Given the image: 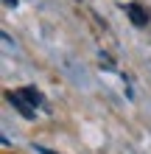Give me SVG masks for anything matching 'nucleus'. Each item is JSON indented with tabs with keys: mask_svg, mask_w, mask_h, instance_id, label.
<instances>
[{
	"mask_svg": "<svg viewBox=\"0 0 151 154\" xmlns=\"http://www.w3.org/2000/svg\"><path fill=\"white\" fill-rule=\"evenodd\" d=\"M6 98H8V104H11L14 109L25 118V121H34V118H37V109H34V106H31L28 101H25V98H23L20 93H14V90H11V93H6Z\"/></svg>",
	"mask_w": 151,
	"mask_h": 154,
	"instance_id": "obj_1",
	"label": "nucleus"
},
{
	"mask_svg": "<svg viewBox=\"0 0 151 154\" xmlns=\"http://www.w3.org/2000/svg\"><path fill=\"white\" fill-rule=\"evenodd\" d=\"M126 14H129V20L137 25V28H143V25H148V11L140 3H129L126 6Z\"/></svg>",
	"mask_w": 151,
	"mask_h": 154,
	"instance_id": "obj_2",
	"label": "nucleus"
},
{
	"mask_svg": "<svg viewBox=\"0 0 151 154\" xmlns=\"http://www.w3.org/2000/svg\"><path fill=\"white\" fill-rule=\"evenodd\" d=\"M17 93H20V95L25 98V101H28V104L34 106V109H37V106L42 104V93H39L37 87H23V90H17Z\"/></svg>",
	"mask_w": 151,
	"mask_h": 154,
	"instance_id": "obj_3",
	"label": "nucleus"
},
{
	"mask_svg": "<svg viewBox=\"0 0 151 154\" xmlns=\"http://www.w3.org/2000/svg\"><path fill=\"white\" fill-rule=\"evenodd\" d=\"M34 151H37V154H56V151H50V149H42V146H34Z\"/></svg>",
	"mask_w": 151,
	"mask_h": 154,
	"instance_id": "obj_4",
	"label": "nucleus"
},
{
	"mask_svg": "<svg viewBox=\"0 0 151 154\" xmlns=\"http://www.w3.org/2000/svg\"><path fill=\"white\" fill-rule=\"evenodd\" d=\"M3 3H6L8 8H14V6H17V0H3Z\"/></svg>",
	"mask_w": 151,
	"mask_h": 154,
	"instance_id": "obj_5",
	"label": "nucleus"
},
{
	"mask_svg": "<svg viewBox=\"0 0 151 154\" xmlns=\"http://www.w3.org/2000/svg\"><path fill=\"white\" fill-rule=\"evenodd\" d=\"M78 3H81V0H78Z\"/></svg>",
	"mask_w": 151,
	"mask_h": 154,
	"instance_id": "obj_6",
	"label": "nucleus"
}]
</instances>
